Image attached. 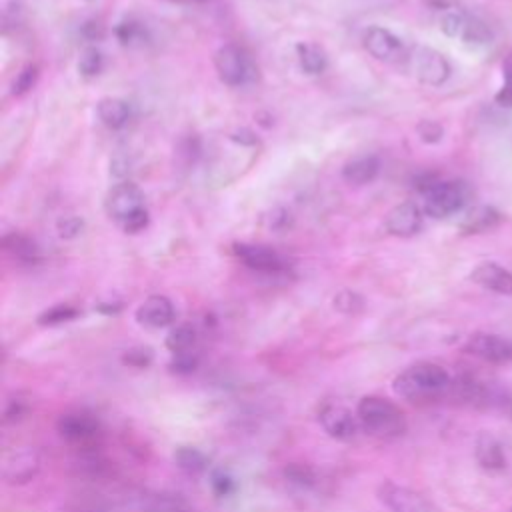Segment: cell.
Listing matches in <instances>:
<instances>
[{"label": "cell", "mask_w": 512, "mask_h": 512, "mask_svg": "<svg viewBox=\"0 0 512 512\" xmlns=\"http://www.w3.org/2000/svg\"><path fill=\"white\" fill-rule=\"evenodd\" d=\"M452 386L450 374L444 366L436 362H414L406 366L392 382L394 392L400 398L420 402V400H432L442 396Z\"/></svg>", "instance_id": "1"}, {"label": "cell", "mask_w": 512, "mask_h": 512, "mask_svg": "<svg viewBox=\"0 0 512 512\" xmlns=\"http://www.w3.org/2000/svg\"><path fill=\"white\" fill-rule=\"evenodd\" d=\"M356 416L364 432L380 440L400 438L408 428L404 412L392 400L376 394L358 400Z\"/></svg>", "instance_id": "2"}, {"label": "cell", "mask_w": 512, "mask_h": 512, "mask_svg": "<svg viewBox=\"0 0 512 512\" xmlns=\"http://www.w3.org/2000/svg\"><path fill=\"white\" fill-rule=\"evenodd\" d=\"M424 214L432 218H448L456 212H460L470 196L472 190L462 180H440L436 178L424 192Z\"/></svg>", "instance_id": "3"}, {"label": "cell", "mask_w": 512, "mask_h": 512, "mask_svg": "<svg viewBox=\"0 0 512 512\" xmlns=\"http://www.w3.org/2000/svg\"><path fill=\"white\" fill-rule=\"evenodd\" d=\"M440 30L446 36L456 38L468 46H486L494 38L490 26L484 20H480L478 16H474L466 10H458V8L446 10L442 14Z\"/></svg>", "instance_id": "4"}, {"label": "cell", "mask_w": 512, "mask_h": 512, "mask_svg": "<svg viewBox=\"0 0 512 512\" xmlns=\"http://www.w3.org/2000/svg\"><path fill=\"white\" fill-rule=\"evenodd\" d=\"M214 70L226 86H244L256 78L250 56L236 44H224L214 52Z\"/></svg>", "instance_id": "5"}, {"label": "cell", "mask_w": 512, "mask_h": 512, "mask_svg": "<svg viewBox=\"0 0 512 512\" xmlns=\"http://www.w3.org/2000/svg\"><path fill=\"white\" fill-rule=\"evenodd\" d=\"M104 210L112 220L124 226L130 218L146 210L144 192L134 182L122 180L108 190L104 198Z\"/></svg>", "instance_id": "6"}, {"label": "cell", "mask_w": 512, "mask_h": 512, "mask_svg": "<svg viewBox=\"0 0 512 512\" xmlns=\"http://www.w3.org/2000/svg\"><path fill=\"white\" fill-rule=\"evenodd\" d=\"M406 60L416 80L426 86H440L450 76V62L436 48L416 46L412 52H408Z\"/></svg>", "instance_id": "7"}, {"label": "cell", "mask_w": 512, "mask_h": 512, "mask_svg": "<svg viewBox=\"0 0 512 512\" xmlns=\"http://www.w3.org/2000/svg\"><path fill=\"white\" fill-rule=\"evenodd\" d=\"M40 472V454L32 446H18L2 456V480L10 486H22Z\"/></svg>", "instance_id": "8"}, {"label": "cell", "mask_w": 512, "mask_h": 512, "mask_svg": "<svg viewBox=\"0 0 512 512\" xmlns=\"http://www.w3.org/2000/svg\"><path fill=\"white\" fill-rule=\"evenodd\" d=\"M56 430L72 444H90L102 434V424L98 416L88 410H68L58 416Z\"/></svg>", "instance_id": "9"}, {"label": "cell", "mask_w": 512, "mask_h": 512, "mask_svg": "<svg viewBox=\"0 0 512 512\" xmlns=\"http://www.w3.org/2000/svg\"><path fill=\"white\" fill-rule=\"evenodd\" d=\"M318 422L322 430L340 442H348L358 434V416L342 402H324L318 410Z\"/></svg>", "instance_id": "10"}, {"label": "cell", "mask_w": 512, "mask_h": 512, "mask_svg": "<svg viewBox=\"0 0 512 512\" xmlns=\"http://www.w3.org/2000/svg\"><path fill=\"white\" fill-rule=\"evenodd\" d=\"M232 252L246 268L256 270L260 274H284L288 270L286 258L270 246L238 242L232 246Z\"/></svg>", "instance_id": "11"}, {"label": "cell", "mask_w": 512, "mask_h": 512, "mask_svg": "<svg viewBox=\"0 0 512 512\" xmlns=\"http://www.w3.org/2000/svg\"><path fill=\"white\" fill-rule=\"evenodd\" d=\"M362 44L366 52L380 62L396 64L408 58V50L404 42L396 34H392L388 28H382V26L366 28L362 36Z\"/></svg>", "instance_id": "12"}, {"label": "cell", "mask_w": 512, "mask_h": 512, "mask_svg": "<svg viewBox=\"0 0 512 512\" xmlns=\"http://www.w3.org/2000/svg\"><path fill=\"white\" fill-rule=\"evenodd\" d=\"M464 352L484 362L506 364L512 362V340L490 332H474L464 342Z\"/></svg>", "instance_id": "13"}, {"label": "cell", "mask_w": 512, "mask_h": 512, "mask_svg": "<svg viewBox=\"0 0 512 512\" xmlns=\"http://www.w3.org/2000/svg\"><path fill=\"white\" fill-rule=\"evenodd\" d=\"M378 498L388 512H436L422 494L390 480L380 484Z\"/></svg>", "instance_id": "14"}, {"label": "cell", "mask_w": 512, "mask_h": 512, "mask_svg": "<svg viewBox=\"0 0 512 512\" xmlns=\"http://www.w3.org/2000/svg\"><path fill=\"white\" fill-rule=\"evenodd\" d=\"M422 212L416 202H400L386 214L384 226L392 236L410 238L422 228Z\"/></svg>", "instance_id": "15"}, {"label": "cell", "mask_w": 512, "mask_h": 512, "mask_svg": "<svg viewBox=\"0 0 512 512\" xmlns=\"http://www.w3.org/2000/svg\"><path fill=\"white\" fill-rule=\"evenodd\" d=\"M174 304L162 294H152L136 308V322L146 328H164L174 322Z\"/></svg>", "instance_id": "16"}, {"label": "cell", "mask_w": 512, "mask_h": 512, "mask_svg": "<svg viewBox=\"0 0 512 512\" xmlns=\"http://www.w3.org/2000/svg\"><path fill=\"white\" fill-rule=\"evenodd\" d=\"M470 280L482 286L484 290H490L502 296H512V272L496 262H480L470 272Z\"/></svg>", "instance_id": "17"}, {"label": "cell", "mask_w": 512, "mask_h": 512, "mask_svg": "<svg viewBox=\"0 0 512 512\" xmlns=\"http://www.w3.org/2000/svg\"><path fill=\"white\" fill-rule=\"evenodd\" d=\"M378 172H380L378 156L362 154L344 164L342 178L352 186H364V184H370L378 176Z\"/></svg>", "instance_id": "18"}, {"label": "cell", "mask_w": 512, "mask_h": 512, "mask_svg": "<svg viewBox=\"0 0 512 512\" xmlns=\"http://www.w3.org/2000/svg\"><path fill=\"white\" fill-rule=\"evenodd\" d=\"M98 120L108 128V130H120L128 124L132 116V106L124 98L116 96H106L98 102L96 106Z\"/></svg>", "instance_id": "19"}, {"label": "cell", "mask_w": 512, "mask_h": 512, "mask_svg": "<svg viewBox=\"0 0 512 512\" xmlns=\"http://www.w3.org/2000/svg\"><path fill=\"white\" fill-rule=\"evenodd\" d=\"M476 460L482 468L486 470H502L506 464V456H504V448L502 444L488 432H482L476 438V448H474Z\"/></svg>", "instance_id": "20"}, {"label": "cell", "mask_w": 512, "mask_h": 512, "mask_svg": "<svg viewBox=\"0 0 512 512\" xmlns=\"http://www.w3.org/2000/svg\"><path fill=\"white\" fill-rule=\"evenodd\" d=\"M140 508L144 512H192V508L180 494H168V492L142 494Z\"/></svg>", "instance_id": "21"}, {"label": "cell", "mask_w": 512, "mask_h": 512, "mask_svg": "<svg viewBox=\"0 0 512 512\" xmlns=\"http://www.w3.org/2000/svg\"><path fill=\"white\" fill-rule=\"evenodd\" d=\"M172 458H174L176 468L182 470L188 476L204 474L208 470V464H210L208 456L200 448H196V446H178L174 450Z\"/></svg>", "instance_id": "22"}, {"label": "cell", "mask_w": 512, "mask_h": 512, "mask_svg": "<svg viewBox=\"0 0 512 512\" xmlns=\"http://www.w3.org/2000/svg\"><path fill=\"white\" fill-rule=\"evenodd\" d=\"M500 222V212L492 206H476L464 216L460 230L464 234H482Z\"/></svg>", "instance_id": "23"}, {"label": "cell", "mask_w": 512, "mask_h": 512, "mask_svg": "<svg viewBox=\"0 0 512 512\" xmlns=\"http://www.w3.org/2000/svg\"><path fill=\"white\" fill-rule=\"evenodd\" d=\"M2 248L12 254L16 260L24 262V264H36L40 262V250L36 246L34 240H30L28 236L24 234H18V232H12V234H6L2 238Z\"/></svg>", "instance_id": "24"}, {"label": "cell", "mask_w": 512, "mask_h": 512, "mask_svg": "<svg viewBox=\"0 0 512 512\" xmlns=\"http://www.w3.org/2000/svg\"><path fill=\"white\" fill-rule=\"evenodd\" d=\"M296 56H298L300 68L310 76L322 74L328 66V58H326L324 50L318 44H312V42H298L296 44Z\"/></svg>", "instance_id": "25"}, {"label": "cell", "mask_w": 512, "mask_h": 512, "mask_svg": "<svg viewBox=\"0 0 512 512\" xmlns=\"http://www.w3.org/2000/svg\"><path fill=\"white\" fill-rule=\"evenodd\" d=\"M196 342H198V332L192 324L184 322V324H178L174 328H170L164 344L166 348L172 352V354H178V352H188V350H196Z\"/></svg>", "instance_id": "26"}, {"label": "cell", "mask_w": 512, "mask_h": 512, "mask_svg": "<svg viewBox=\"0 0 512 512\" xmlns=\"http://www.w3.org/2000/svg\"><path fill=\"white\" fill-rule=\"evenodd\" d=\"M284 480L300 490H310L318 484V474L310 464L304 462H288L282 470Z\"/></svg>", "instance_id": "27"}, {"label": "cell", "mask_w": 512, "mask_h": 512, "mask_svg": "<svg viewBox=\"0 0 512 512\" xmlns=\"http://www.w3.org/2000/svg\"><path fill=\"white\" fill-rule=\"evenodd\" d=\"M78 314H80V310L74 308L72 304H54V306L46 308L44 312H40L36 322L40 326H58V324L74 320Z\"/></svg>", "instance_id": "28"}, {"label": "cell", "mask_w": 512, "mask_h": 512, "mask_svg": "<svg viewBox=\"0 0 512 512\" xmlns=\"http://www.w3.org/2000/svg\"><path fill=\"white\" fill-rule=\"evenodd\" d=\"M104 66V56L96 46H88L82 50L80 60H78V72L82 78H94L102 72Z\"/></svg>", "instance_id": "29"}, {"label": "cell", "mask_w": 512, "mask_h": 512, "mask_svg": "<svg viewBox=\"0 0 512 512\" xmlns=\"http://www.w3.org/2000/svg\"><path fill=\"white\" fill-rule=\"evenodd\" d=\"M210 490L216 498H228L236 492V480L228 470L214 468L210 472Z\"/></svg>", "instance_id": "30"}, {"label": "cell", "mask_w": 512, "mask_h": 512, "mask_svg": "<svg viewBox=\"0 0 512 512\" xmlns=\"http://www.w3.org/2000/svg\"><path fill=\"white\" fill-rule=\"evenodd\" d=\"M494 100L504 108H512V50L502 60V86Z\"/></svg>", "instance_id": "31"}, {"label": "cell", "mask_w": 512, "mask_h": 512, "mask_svg": "<svg viewBox=\"0 0 512 512\" xmlns=\"http://www.w3.org/2000/svg\"><path fill=\"white\" fill-rule=\"evenodd\" d=\"M332 306L342 312V314H358L364 310V298L358 292L352 290H340L334 300Z\"/></svg>", "instance_id": "32"}, {"label": "cell", "mask_w": 512, "mask_h": 512, "mask_svg": "<svg viewBox=\"0 0 512 512\" xmlns=\"http://www.w3.org/2000/svg\"><path fill=\"white\" fill-rule=\"evenodd\" d=\"M198 364H200V354L196 350H188V352L172 354L168 368L174 374H192L198 368Z\"/></svg>", "instance_id": "33"}, {"label": "cell", "mask_w": 512, "mask_h": 512, "mask_svg": "<svg viewBox=\"0 0 512 512\" xmlns=\"http://www.w3.org/2000/svg\"><path fill=\"white\" fill-rule=\"evenodd\" d=\"M36 78H38V66H34V64H28V66H24L18 74H16V78H14V82H12V96H22V94H26L34 84H36Z\"/></svg>", "instance_id": "34"}, {"label": "cell", "mask_w": 512, "mask_h": 512, "mask_svg": "<svg viewBox=\"0 0 512 512\" xmlns=\"http://www.w3.org/2000/svg\"><path fill=\"white\" fill-rule=\"evenodd\" d=\"M28 410H30V404H28L20 394L10 396V398L6 400V404H4L2 420H4V424L18 422V420H22V418L28 414Z\"/></svg>", "instance_id": "35"}, {"label": "cell", "mask_w": 512, "mask_h": 512, "mask_svg": "<svg viewBox=\"0 0 512 512\" xmlns=\"http://www.w3.org/2000/svg\"><path fill=\"white\" fill-rule=\"evenodd\" d=\"M56 230H58V236L64 238V240H72L76 236L82 234L84 230V220L80 216H62L58 222H56Z\"/></svg>", "instance_id": "36"}, {"label": "cell", "mask_w": 512, "mask_h": 512, "mask_svg": "<svg viewBox=\"0 0 512 512\" xmlns=\"http://www.w3.org/2000/svg\"><path fill=\"white\" fill-rule=\"evenodd\" d=\"M116 36H118V40H120L124 46H128V44H134V42H140V40H142L144 28H142L138 22H134V20H126V22H120V24L116 26Z\"/></svg>", "instance_id": "37"}, {"label": "cell", "mask_w": 512, "mask_h": 512, "mask_svg": "<svg viewBox=\"0 0 512 512\" xmlns=\"http://www.w3.org/2000/svg\"><path fill=\"white\" fill-rule=\"evenodd\" d=\"M122 362L132 366V368H146L152 364V350L144 348V346H136L124 352Z\"/></svg>", "instance_id": "38"}, {"label": "cell", "mask_w": 512, "mask_h": 512, "mask_svg": "<svg viewBox=\"0 0 512 512\" xmlns=\"http://www.w3.org/2000/svg\"><path fill=\"white\" fill-rule=\"evenodd\" d=\"M416 132H418V138L426 144H436L442 140V126L434 120H422L418 126H416Z\"/></svg>", "instance_id": "39"}, {"label": "cell", "mask_w": 512, "mask_h": 512, "mask_svg": "<svg viewBox=\"0 0 512 512\" xmlns=\"http://www.w3.org/2000/svg\"><path fill=\"white\" fill-rule=\"evenodd\" d=\"M172 2H180V4H200V2H206V0H172Z\"/></svg>", "instance_id": "40"}]
</instances>
